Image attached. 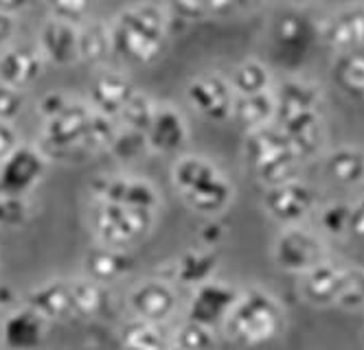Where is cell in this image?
<instances>
[{"mask_svg": "<svg viewBox=\"0 0 364 350\" xmlns=\"http://www.w3.org/2000/svg\"><path fill=\"white\" fill-rule=\"evenodd\" d=\"M38 53L42 60L55 66L75 64L80 60V26L48 18L40 31Z\"/></svg>", "mask_w": 364, "mask_h": 350, "instance_id": "obj_11", "label": "cell"}, {"mask_svg": "<svg viewBox=\"0 0 364 350\" xmlns=\"http://www.w3.org/2000/svg\"><path fill=\"white\" fill-rule=\"evenodd\" d=\"M176 344L180 350H209L213 346V335L211 329L189 322V324H185L178 331Z\"/></svg>", "mask_w": 364, "mask_h": 350, "instance_id": "obj_37", "label": "cell"}, {"mask_svg": "<svg viewBox=\"0 0 364 350\" xmlns=\"http://www.w3.org/2000/svg\"><path fill=\"white\" fill-rule=\"evenodd\" d=\"M349 232L364 239V199L355 202L351 206V214H349Z\"/></svg>", "mask_w": 364, "mask_h": 350, "instance_id": "obj_44", "label": "cell"}, {"mask_svg": "<svg viewBox=\"0 0 364 350\" xmlns=\"http://www.w3.org/2000/svg\"><path fill=\"white\" fill-rule=\"evenodd\" d=\"M27 217H29L27 199L14 195H0V226L18 228L27 222Z\"/></svg>", "mask_w": 364, "mask_h": 350, "instance_id": "obj_38", "label": "cell"}, {"mask_svg": "<svg viewBox=\"0 0 364 350\" xmlns=\"http://www.w3.org/2000/svg\"><path fill=\"white\" fill-rule=\"evenodd\" d=\"M73 313L77 315H95L101 307V289L90 278H80L68 283Z\"/></svg>", "mask_w": 364, "mask_h": 350, "instance_id": "obj_33", "label": "cell"}, {"mask_svg": "<svg viewBox=\"0 0 364 350\" xmlns=\"http://www.w3.org/2000/svg\"><path fill=\"white\" fill-rule=\"evenodd\" d=\"M46 322L29 309L14 311L3 324V341L11 350H33L42 344Z\"/></svg>", "mask_w": 364, "mask_h": 350, "instance_id": "obj_18", "label": "cell"}, {"mask_svg": "<svg viewBox=\"0 0 364 350\" xmlns=\"http://www.w3.org/2000/svg\"><path fill=\"white\" fill-rule=\"evenodd\" d=\"M97 195L106 204L127 206V208H143V210H156L159 206V195L156 188L136 177H103L99 184Z\"/></svg>", "mask_w": 364, "mask_h": 350, "instance_id": "obj_13", "label": "cell"}, {"mask_svg": "<svg viewBox=\"0 0 364 350\" xmlns=\"http://www.w3.org/2000/svg\"><path fill=\"white\" fill-rule=\"evenodd\" d=\"M14 29H16L14 13H7V11L0 9V50H5L7 42L14 35Z\"/></svg>", "mask_w": 364, "mask_h": 350, "instance_id": "obj_45", "label": "cell"}, {"mask_svg": "<svg viewBox=\"0 0 364 350\" xmlns=\"http://www.w3.org/2000/svg\"><path fill=\"white\" fill-rule=\"evenodd\" d=\"M264 206L270 217L292 228L296 222L305 217L309 208L314 206V193H311V188L307 184L288 180V182H281L268 188V193L264 197Z\"/></svg>", "mask_w": 364, "mask_h": 350, "instance_id": "obj_8", "label": "cell"}, {"mask_svg": "<svg viewBox=\"0 0 364 350\" xmlns=\"http://www.w3.org/2000/svg\"><path fill=\"white\" fill-rule=\"evenodd\" d=\"M230 116L250 129L264 127L274 116V99L268 92L255 94V97H240L232 101Z\"/></svg>", "mask_w": 364, "mask_h": 350, "instance_id": "obj_23", "label": "cell"}, {"mask_svg": "<svg viewBox=\"0 0 364 350\" xmlns=\"http://www.w3.org/2000/svg\"><path fill=\"white\" fill-rule=\"evenodd\" d=\"M343 276H345V269L336 267L327 261H321L316 267H311L309 272L303 274L299 291L309 305H316V307L336 305L338 291H341V285H343Z\"/></svg>", "mask_w": 364, "mask_h": 350, "instance_id": "obj_16", "label": "cell"}, {"mask_svg": "<svg viewBox=\"0 0 364 350\" xmlns=\"http://www.w3.org/2000/svg\"><path fill=\"white\" fill-rule=\"evenodd\" d=\"M123 346L127 350H169L167 335L159 327L139 319L123 329Z\"/></svg>", "mask_w": 364, "mask_h": 350, "instance_id": "obj_30", "label": "cell"}, {"mask_svg": "<svg viewBox=\"0 0 364 350\" xmlns=\"http://www.w3.org/2000/svg\"><path fill=\"white\" fill-rule=\"evenodd\" d=\"M27 309L40 315L44 322L48 319H62L73 313L70 302V287L68 283L50 280L40 285L27 295Z\"/></svg>", "mask_w": 364, "mask_h": 350, "instance_id": "obj_19", "label": "cell"}, {"mask_svg": "<svg viewBox=\"0 0 364 350\" xmlns=\"http://www.w3.org/2000/svg\"><path fill=\"white\" fill-rule=\"evenodd\" d=\"M283 327V311L279 302L264 289L240 293L235 307L224 319L228 337L240 346H259L279 335Z\"/></svg>", "mask_w": 364, "mask_h": 350, "instance_id": "obj_2", "label": "cell"}, {"mask_svg": "<svg viewBox=\"0 0 364 350\" xmlns=\"http://www.w3.org/2000/svg\"><path fill=\"white\" fill-rule=\"evenodd\" d=\"M240 293L230 285H224L220 280H209L200 287H196V293L189 305V315L191 322L200 327L211 329L218 322H224L235 307Z\"/></svg>", "mask_w": 364, "mask_h": 350, "instance_id": "obj_10", "label": "cell"}, {"mask_svg": "<svg viewBox=\"0 0 364 350\" xmlns=\"http://www.w3.org/2000/svg\"><path fill=\"white\" fill-rule=\"evenodd\" d=\"M117 125L112 123V119L108 116H101V114H92L88 133H86V141H84V149L90 151H99V149H110L114 138H117Z\"/></svg>", "mask_w": 364, "mask_h": 350, "instance_id": "obj_35", "label": "cell"}, {"mask_svg": "<svg viewBox=\"0 0 364 350\" xmlns=\"http://www.w3.org/2000/svg\"><path fill=\"white\" fill-rule=\"evenodd\" d=\"M92 114L95 112L84 103H68L60 114L44 121V141L55 149L82 147Z\"/></svg>", "mask_w": 364, "mask_h": 350, "instance_id": "obj_9", "label": "cell"}, {"mask_svg": "<svg viewBox=\"0 0 364 350\" xmlns=\"http://www.w3.org/2000/svg\"><path fill=\"white\" fill-rule=\"evenodd\" d=\"M327 171L341 184H358L364 180V153L355 147H338L327 158Z\"/></svg>", "mask_w": 364, "mask_h": 350, "instance_id": "obj_26", "label": "cell"}, {"mask_svg": "<svg viewBox=\"0 0 364 350\" xmlns=\"http://www.w3.org/2000/svg\"><path fill=\"white\" fill-rule=\"evenodd\" d=\"M18 149V133L14 125L9 123H0V163Z\"/></svg>", "mask_w": 364, "mask_h": 350, "instance_id": "obj_42", "label": "cell"}, {"mask_svg": "<svg viewBox=\"0 0 364 350\" xmlns=\"http://www.w3.org/2000/svg\"><path fill=\"white\" fill-rule=\"evenodd\" d=\"M167 13L159 5H136L119 13L110 26L112 53L132 64H147L161 53L167 38Z\"/></svg>", "mask_w": 364, "mask_h": 350, "instance_id": "obj_1", "label": "cell"}, {"mask_svg": "<svg viewBox=\"0 0 364 350\" xmlns=\"http://www.w3.org/2000/svg\"><path fill=\"white\" fill-rule=\"evenodd\" d=\"M187 99L196 112L211 121H226L232 112V90L222 77H198L187 88Z\"/></svg>", "mask_w": 364, "mask_h": 350, "instance_id": "obj_12", "label": "cell"}, {"mask_svg": "<svg viewBox=\"0 0 364 350\" xmlns=\"http://www.w3.org/2000/svg\"><path fill=\"white\" fill-rule=\"evenodd\" d=\"M44 171V155L29 145H18V149L0 163V195L24 197V193H29L42 180Z\"/></svg>", "mask_w": 364, "mask_h": 350, "instance_id": "obj_5", "label": "cell"}, {"mask_svg": "<svg viewBox=\"0 0 364 350\" xmlns=\"http://www.w3.org/2000/svg\"><path fill=\"white\" fill-rule=\"evenodd\" d=\"M318 90L299 82V79H290V82L281 84L277 99H274V112H301V110H316L318 105Z\"/></svg>", "mask_w": 364, "mask_h": 350, "instance_id": "obj_24", "label": "cell"}, {"mask_svg": "<svg viewBox=\"0 0 364 350\" xmlns=\"http://www.w3.org/2000/svg\"><path fill=\"white\" fill-rule=\"evenodd\" d=\"M185 202L198 210V212H204V214H218L222 212L230 199H232V186L230 182L222 175V173H215L213 177H209L206 182L198 184L193 191L182 195Z\"/></svg>", "mask_w": 364, "mask_h": 350, "instance_id": "obj_21", "label": "cell"}, {"mask_svg": "<svg viewBox=\"0 0 364 350\" xmlns=\"http://www.w3.org/2000/svg\"><path fill=\"white\" fill-rule=\"evenodd\" d=\"M86 11H88V5H84V3H60V5L53 7L55 20L68 22V24H75V26H77V20H82Z\"/></svg>", "mask_w": 364, "mask_h": 350, "instance_id": "obj_40", "label": "cell"}, {"mask_svg": "<svg viewBox=\"0 0 364 350\" xmlns=\"http://www.w3.org/2000/svg\"><path fill=\"white\" fill-rule=\"evenodd\" d=\"M68 103H70V101H68L62 92H50V94H46V97L40 101V112H42L44 121H46V119H53L55 114H60Z\"/></svg>", "mask_w": 364, "mask_h": 350, "instance_id": "obj_41", "label": "cell"}, {"mask_svg": "<svg viewBox=\"0 0 364 350\" xmlns=\"http://www.w3.org/2000/svg\"><path fill=\"white\" fill-rule=\"evenodd\" d=\"M244 153L257 177L268 182L270 186L288 182L296 163V153L290 141L285 138V133L274 123L252 129L246 138Z\"/></svg>", "mask_w": 364, "mask_h": 350, "instance_id": "obj_3", "label": "cell"}, {"mask_svg": "<svg viewBox=\"0 0 364 350\" xmlns=\"http://www.w3.org/2000/svg\"><path fill=\"white\" fill-rule=\"evenodd\" d=\"M112 50L110 44V26L103 22L90 20L80 29V60L101 62Z\"/></svg>", "mask_w": 364, "mask_h": 350, "instance_id": "obj_28", "label": "cell"}, {"mask_svg": "<svg viewBox=\"0 0 364 350\" xmlns=\"http://www.w3.org/2000/svg\"><path fill=\"white\" fill-rule=\"evenodd\" d=\"M228 86L240 97L264 94V92H268V86H270V70L262 62L248 60L232 70Z\"/></svg>", "mask_w": 364, "mask_h": 350, "instance_id": "obj_25", "label": "cell"}, {"mask_svg": "<svg viewBox=\"0 0 364 350\" xmlns=\"http://www.w3.org/2000/svg\"><path fill=\"white\" fill-rule=\"evenodd\" d=\"M42 72V58L31 48H5L0 50V84L22 90L33 84Z\"/></svg>", "mask_w": 364, "mask_h": 350, "instance_id": "obj_17", "label": "cell"}, {"mask_svg": "<svg viewBox=\"0 0 364 350\" xmlns=\"http://www.w3.org/2000/svg\"><path fill=\"white\" fill-rule=\"evenodd\" d=\"M303 31V24L299 22V18L288 16V18H281L277 22V35L281 40H296Z\"/></svg>", "mask_w": 364, "mask_h": 350, "instance_id": "obj_43", "label": "cell"}, {"mask_svg": "<svg viewBox=\"0 0 364 350\" xmlns=\"http://www.w3.org/2000/svg\"><path fill=\"white\" fill-rule=\"evenodd\" d=\"M274 258L288 272L305 274L323 261V244L314 232L292 226L279 234L274 244Z\"/></svg>", "mask_w": 364, "mask_h": 350, "instance_id": "obj_6", "label": "cell"}, {"mask_svg": "<svg viewBox=\"0 0 364 350\" xmlns=\"http://www.w3.org/2000/svg\"><path fill=\"white\" fill-rule=\"evenodd\" d=\"M336 305L347 311H358L364 307V269H360V267L345 269L343 285H341V291H338Z\"/></svg>", "mask_w": 364, "mask_h": 350, "instance_id": "obj_34", "label": "cell"}, {"mask_svg": "<svg viewBox=\"0 0 364 350\" xmlns=\"http://www.w3.org/2000/svg\"><path fill=\"white\" fill-rule=\"evenodd\" d=\"M154 112H156V105L145 94L136 92L132 99L127 101V105L123 107L119 116L123 119V125H125L127 131H134V133L145 136L149 125H151Z\"/></svg>", "mask_w": 364, "mask_h": 350, "instance_id": "obj_32", "label": "cell"}, {"mask_svg": "<svg viewBox=\"0 0 364 350\" xmlns=\"http://www.w3.org/2000/svg\"><path fill=\"white\" fill-rule=\"evenodd\" d=\"M187 123L171 105H156L151 125L145 133V143L161 153H173L187 141Z\"/></svg>", "mask_w": 364, "mask_h": 350, "instance_id": "obj_15", "label": "cell"}, {"mask_svg": "<svg viewBox=\"0 0 364 350\" xmlns=\"http://www.w3.org/2000/svg\"><path fill=\"white\" fill-rule=\"evenodd\" d=\"M349 214H351V204L345 202H331L321 208L318 212V224L321 228L331 234V236H343L349 232Z\"/></svg>", "mask_w": 364, "mask_h": 350, "instance_id": "obj_36", "label": "cell"}, {"mask_svg": "<svg viewBox=\"0 0 364 350\" xmlns=\"http://www.w3.org/2000/svg\"><path fill=\"white\" fill-rule=\"evenodd\" d=\"M127 305H129V311L134 313V317L139 322L159 327V324H163V322H167L173 315L178 300H176L173 289L167 283H163V280H145V283L136 285L132 291H129Z\"/></svg>", "mask_w": 364, "mask_h": 350, "instance_id": "obj_7", "label": "cell"}, {"mask_svg": "<svg viewBox=\"0 0 364 350\" xmlns=\"http://www.w3.org/2000/svg\"><path fill=\"white\" fill-rule=\"evenodd\" d=\"M24 107V97L20 90L0 84V123H14Z\"/></svg>", "mask_w": 364, "mask_h": 350, "instance_id": "obj_39", "label": "cell"}, {"mask_svg": "<svg viewBox=\"0 0 364 350\" xmlns=\"http://www.w3.org/2000/svg\"><path fill=\"white\" fill-rule=\"evenodd\" d=\"M132 267V258H129L123 250H112L106 246L95 248L86 256V269H88V278L99 283H110L121 276H125Z\"/></svg>", "mask_w": 364, "mask_h": 350, "instance_id": "obj_22", "label": "cell"}, {"mask_svg": "<svg viewBox=\"0 0 364 350\" xmlns=\"http://www.w3.org/2000/svg\"><path fill=\"white\" fill-rule=\"evenodd\" d=\"M218 258L209 252H189L185 254L178 265H176V274L182 283H191L196 287L213 280L211 276L215 274Z\"/></svg>", "mask_w": 364, "mask_h": 350, "instance_id": "obj_29", "label": "cell"}, {"mask_svg": "<svg viewBox=\"0 0 364 350\" xmlns=\"http://www.w3.org/2000/svg\"><path fill=\"white\" fill-rule=\"evenodd\" d=\"M156 210H143V208H127L117 204L99 202L92 210V230L101 246L123 250L134 246L141 241L154 226Z\"/></svg>", "mask_w": 364, "mask_h": 350, "instance_id": "obj_4", "label": "cell"}, {"mask_svg": "<svg viewBox=\"0 0 364 350\" xmlns=\"http://www.w3.org/2000/svg\"><path fill=\"white\" fill-rule=\"evenodd\" d=\"M323 38L329 46L341 50L358 46L364 40V7H347L333 13L325 24Z\"/></svg>", "mask_w": 364, "mask_h": 350, "instance_id": "obj_20", "label": "cell"}, {"mask_svg": "<svg viewBox=\"0 0 364 350\" xmlns=\"http://www.w3.org/2000/svg\"><path fill=\"white\" fill-rule=\"evenodd\" d=\"M134 94L136 90L129 79H125L119 72H103L95 79L90 88V110H97L95 114L108 119L119 116Z\"/></svg>", "mask_w": 364, "mask_h": 350, "instance_id": "obj_14", "label": "cell"}, {"mask_svg": "<svg viewBox=\"0 0 364 350\" xmlns=\"http://www.w3.org/2000/svg\"><path fill=\"white\" fill-rule=\"evenodd\" d=\"M333 77L347 92L362 94L364 92V53H353V50L343 53L336 62Z\"/></svg>", "mask_w": 364, "mask_h": 350, "instance_id": "obj_31", "label": "cell"}, {"mask_svg": "<svg viewBox=\"0 0 364 350\" xmlns=\"http://www.w3.org/2000/svg\"><path fill=\"white\" fill-rule=\"evenodd\" d=\"M215 173H220V171L206 158H202V155H182L173 165V184H176L178 191L185 195V193L193 191L198 184L213 177Z\"/></svg>", "mask_w": 364, "mask_h": 350, "instance_id": "obj_27", "label": "cell"}]
</instances>
